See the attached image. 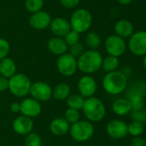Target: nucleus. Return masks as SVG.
Returning a JSON list of instances; mask_svg holds the SVG:
<instances>
[{
  "mask_svg": "<svg viewBox=\"0 0 146 146\" xmlns=\"http://www.w3.org/2000/svg\"><path fill=\"white\" fill-rule=\"evenodd\" d=\"M103 57L97 50H85L77 59V69L86 74H91L102 68Z\"/></svg>",
  "mask_w": 146,
  "mask_h": 146,
  "instance_id": "obj_1",
  "label": "nucleus"
},
{
  "mask_svg": "<svg viewBox=\"0 0 146 146\" xmlns=\"http://www.w3.org/2000/svg\"><path fill=\"white\" fill-rule=\"evenodd\" d=\"M128 86L127 77L121 71L107 73L102 80V87L105 92L111 95H119L126 90Z\"/></svg>",
  "mask_w": 146,
  "mask_h": 146,
  "instance_id": "obj_2",
  "label": "nucleus"
},
{
  "mask_svg": "<svg viewBox=\"0 0 146 146\" xmlns=\"http://www.w3.org/2000/svg\"><path fill=\"white\" fill-rule=\"evenodd\" d=\"M82 110L86 119L90 122L101 121L106 115V107L103 102L96 97L86 98Z\"/></svg>",
  "mask_w": 146,
  "mask_h": 146,
  "instance_id": "obj_3",
  "label": "nucleus"
},
{
  "mask_svg": "<svg viewBox=\"0 0 146 146\" xmlns=\"http://www.w3.org/2000/svg\"><path fill=\"white\" fill-rule=\"evenodd\" d=\"M69 22L72 30L78 33H83L90 28L93 17L88 9L80 8L72 13Z\"/></svg>",
  "mask_w": 146,
  "mask_h": 146,
  "instance_id": "obj_4",
  "label": "nucleus"
},
{
  "mask_svg": "<svg viewBox=\"0 0 146 146\" xmlns=\"http://www.w3.org/2000/svg\"><path fill=\"white\" fill-rule=\"evenodd\" d=\"M31 80L24 74H15L9 79V90L17 98L26 97L30 91Z\"/></svg>",
  "mask_w": 146,
  "mask_h": 146,
  "instance_id": "obj_5",
  "label": "nucleus"
},
{
  "mask_svg": "<svg viewBox=\"0 0 146 146\" xmlns=\"http://www.w3.org/2000/svg\"><path fill=\"white\" fill-rule=\"evenodd\" d=\"M70 134L71 138L77 142H86L89 140L94 133L95 127L89 121H81L71 124L70 127Z\"/></svg>",
  "mask_w": 146,
  "mask_h": 146,
  "instance_id": "obj_6",
  "label": "nucleus"
},
{
  "mask_svg": "<svg viewBox=\"0 0 146 146\" xmlns=\"http://www.w3.org/2000/svg\"><path fill=\"white\" fill-rule=\"evenodd\" d=\"M56 66L59 73L65 77H71L77 70V59L70 53H65L58 57Z\"/></svg>",
  "mask_w": 146,
  "mask_h": 146,
  "instance_id": "obj_7",
  "label": "nucleus"
},
{
  "mask_svg": "<svg viewBox=\"0 0 146 146\" xmlns=\"http://www.w3.org/2000/svg\"><path fill=\"white\" fill-rule=\"evenodd\" d=\"M128 48L137 56H146V31H138L129 38Z\"/></svg>",
  "mask_w": 146,
  "mask_h": 146,
  "instance_id": "obj_8",
  "label": "nucleus"
},
{
  "mask_svg": "<svg viewBox=\"0 0 146 146\" xmlns=\"http://www.w3.org/2000/svg\"><path fill=\"white\" fill-rule=\"evenodd\" d=\"M104 46L109 56H113L118 58L121 56L126 50V41L124 38L117 36L116 34L108 36L105 40Z\"/></svg>",
  "mask_w": 146,
  "mask_h": 146,
  "instance_id": "obj_9",
  "label": "nucleus"
},
{
  "mask_svg": "<svg viewBox=\"0 0 146 146\" xmlns=\"http://www.w3.org/2000/svg\"><path fill=\"white\" fill-rule=\"evenodd\" d=\"M52 88L46 82L37 81L31 84L29 93L32 98L39 102L48 101L52 98Z\"/></svg>",
  "mask_w": 146,
  "mask_h": 146,
  "instance_id": "obj_10",
  "label": "nucleus"
},
{
  "mask_svg": "<svg viewBox=\"0 0 146 146\" xmlns=\"http://www.w3.org/2000/svg\"><path fill=\"white\" fill-rule=\"evenodd\" d=\"M108 135L114 139H121L127 136V124L120 120L110 121L106 127Z\"/></svg>",
  "mask_w": 146,
  "mask_h": 146,
  "instance_id": "obj_11",
  "label": "nucleus"
},
{
  "mask_svg": "<svg viewBox=\"0 0 146 146\" xmlns=\"http://www.w3.org/2000/svg\"><path fill=\"white\" fill-rule=\"evenodd\" d=\"M77 89L79 94L84 98L93 97L97 90V84L96 80L90 75H84L80 78L77 83Z\"/></svg>",
  "mask_w": 146,
  "mask_h": 146,
  "instance_id": "obj_12",
  "label": "nucleus"
},
{
  "mask_svg": "<svg viewBox=\"0 0 146 146\" xmlns=\"http://www.w3.org/2000/svg\"><path fill=\"white\" fill-rule=\"evenodd\" d=\"M52 21L51 15L43 10L33 13L28 20L30 27L35 30H45L49 27Z\"/></svg>",
  "mask_w": 146,
  "mask_h": 146,
  "instance_id": "obj_13",
  "label": "nucleus"
},
{
  "mask_svg": "<svg viewBox=\"0 0 146 146\" xmlns=\"http://www.w3.org/2000/svg\"><path fill=\"white\" fill-rule=\"evenodd\" d=\"M21 113L22 115L28 116L29 118L37 117L41 113L40 103L33 98H24L21 103Z\"/></svg>",
  "mask_w": 146,
  "mask_h": 146,
  "instance_id": "obj_14",
  "label": "nucleus"
},
{
  "mask_svg": "<svg viewBox=\"0 0 146 146\" xmlns=\"http://www.w3.org/2000/svg\"><path fill=\"white\" fill-rule=\"evenodd\" d=\"M12 128L18 135H27L33 131L34 121L32 118L22 115L14 120L12 123Z\"/></svg>",
  "mask_w": 146,
  "mask_h": 146,
  "instance_id": "obj_15",
  "label": "nucleus"
},
{
  "mask_svg": "<svg viewBox=\"0 0 146 146\" xmlns=\"http://www.w3.org/2000/svg\"><path fill=\"white\" fill-rule=\"evenodd\" d=\"M49 27L55 37L60 38H64L71 30L69 21L63 17H56L52 19Z\"/></svg>",
  "mask_w": 146,
  "mask_h": 146,
  "instance_id": "obj_16",
  "label": "nucleus"
},
{
  "mask_svg": "<svg viewBox=\"0 0 146 146\" xmlns=\"http://www.w3.org/2000/svg\"><path fill=\"white\" fill-rule=\"evenodd\" d=\"M47 49L48 50L55 55V56H61L63 54L67 53L69 46L65 43L64 38L60 37H52L47 42Z\"/></svg>",
  "mask_w": 146,
  "mask_h": 146,
  "instance_id": "obj_17",
  "label": "nucleus"
},
{
  "mask_svg": "<svg viewBox=\"0 0 146 146\" xmlns=\"http://www.w3.org/2000/svg\"><path fill=\"white\" fill-rule=\"evenodd\" d=\"M115 34L122 38H130L134 33V27L128 20H120L114 25Z\"/></svg>",
  "mask_w": 146,
  "mask_h": 146,
  "instance_id": "obj_18",
  "label": "nucleus"
},
{
  "mask_svg": "<svg viewBox=\"0 0 146 146\" xmlns=\"http://www.w3.org/2000/svg\"><path fill=\"white\" fill-rule=\"evenodd\" d=\"M70 127V124L65 118L58 117L52 121L50 124V131L56 136H62L69 132Z\"/></svg>",
  "mask_w": 146,
  "mask_h": 146,
  "instance_id": "obj_19",
  "label": "nucleus"
},
{
  "mask_svg": "<svg viewBox=\"0 0 146 146\" xmlns=\"http://www.w3.org/2000/svg\"><path fill=\"white\" fill-rule=\"evenodd\" d=\"M16 74V64L10 57H4L0 60V75L9 79Z\"/></svg>",
  "mask_w": 146,
  "mask_h": 146,
  "instance_id": "obj_20",
  "label": "nucleus"
},
{
  "mask_svg": "<svg viewBox=\"0 0 146 146\" xmlns=\"http://www.w3.org/2000/svg\"><path fill=\"white\" fill-rule=\"evenodd\" d=\"M112 110L115 115L119 116H124L131 113L132 106L129 99H127L126 98H117L116 100H114V102L112 104Z\"/></svg>",
  "mask_w": 146,
  "mask_h": 146,
  "instance_id": "obj_21",
  "label": "nucleus"
},
{
  "mask_svg": "<svg viewBox=\"0 0 146 146\" xmlns=\"http://www.w3.org/2000/svg\"><path fill=\"white\" fill-rule=\"evenodd\" d=\"M71 86L65 82L59 83L52 90V97L57 101L66 100V98L71 95Z\"/></svg>",
  "mask_w": 146,
  "mask_h": 146,
  "instance_id": "obj_22",
  "label": "nucleus"
},
{
  "mask_svg": "<svg viewBox=\"0 0 146 146\" xmlns=\"http://www.w3.org/2000/svg\"><path fill=\"white\" fill-rule=\"evenodd\" d=\"M133 95H139L142 97H145L146 95V82L144 80H136L127 89L126 98H130Z\"/></svg>",
  "mask_w": 146,
  "mask_h": 146,
  "instance_id": "obj_23",
  "label": "nucleus"
},
{
  "mask_svg": "<svg viewBox=\"0 0 146 146\" xmlns=\"http://www.w3.org/2000/svg\"><path fill=\"white\" fill-rule=\"evenodd\" d=\"M85 44L89 50H97L102 44L101 36L96 32H89L85 37Z\"/></svg>",
  "mask_w": 146,
  "mask_h": 146,
  "instance_id": "obj_24",
  "label": "nucleus"
},
{
  "mask_svg": "<svg viewBox=\"0 0 146 146\" xmlns=\"http://www.w3.org/2000/svg\"><path fill=\"white\" fill-rule=\"evenodd\" d=\"M84 100L85 98L80 94H71L66 98V104L70 109L80 110L83 106Z\"/></svg>",
  "mask_w": 146,
  "mask_h": 146,
  "instance_id": "obj_25",
  "label": "nucleus"
},
{
  "mask_svg": "<svg viewBox=\"0 0 146 146\" xmlns=\"http://www.w3.org/2000/svg\"><path fill=\"white\" fill-rule=\"evenodd\" d=\"M119 65H120L119 58L108 55L107 57L103 58L102 63V68L105 72L109 73V72H113V71L117 70Z\"/></svg>",
  "mask_w": 146,
  "mask_h": 146,
  "instance_id": "obj_26",
  "label": "nucleus"
},
{
  "mask_svg": "<svg viewBox=\"0 0 146 146\" xmlns=\"http://www.w3.org/2000/svg\"><path fill=\"white\" fill-rule=\"evenodd\" d=\"M127 131H128V134H130L133 138L139 137L144 133L145 127H144V124L140 122L133 121L129 125H127Z\"/></svg>",
  "mask_w": 146,
  "mask_h": 146,
  "instance_id": "obj_27",
  "label": "nucleus"
},
{
  "mask_svg": "<svg viewBox=\"0 0 146 146\" xmlns=\"http://www.w3.org/2000/svg\"><path fill=\"white\" fill-rule=\"evenodd\" d=\"M45 0H25V8L30 13L42 10Z\"/></svg>",
  "mask_w": 146,
  "mask_h": 146,
  "instance_id": "obj_28",
  "label": "nucleus"
},
{
  "mask_svg": "<svg viewBox=\"0 0 146 146\" xmlns=\"http://www.w3.org/2000/svg\"><path fill=\"white\" fill-rule=\"evenodd\" d=\"M131 106H132V110H142L145 108V98L139 95H133L128 98Z\"/></svg>",
  "mask_w": 146,
  "mask_h": 146,
  "instance_id": "obj_29",
  "label": "nucleus"
},
{
  "mask_svg": "<svg viewBox=\"0 0 146 146\" xmlns=\"http://www.w3.org/2000/svg\"><path fill=\"white\" fill-rule=\"evenodd\" d=\"M25 146H42V140L36 133H29L26 135Z\"/></svg>",
  "mask_w": 146,
  "mask_h": 146,
  "instance_id": "obj_30",
  "label": "nucleus"
},
{
  "mask_svg": "<svg viewBox=\"0 0 146 146\" xmlns=\"http://www.w3.org/2000/svg\"><path fill=\"white\" fill-rule=\"evenodd\" d=\"M65 119L69 124H73L80 120L79 110L68 108L65 112Z\"/></svg>",
  "mask_w": 146,
  "mask_h": 146,
  "instance_id": "obj_31",
  "label": "nucleus"
},
{
  "mask_svg": "<svg viewBox=\"0 0 146 146\" xmlns=\"http://www.w3.org/2000/svg\"><path fill=\"white\" fill-rule=\"evenodd\" d=\"M130 115L133 119V121L140 122L142 124H144L146 121V110L145 108L142 110H132Z\"/></svg>",
  "mask_w": 146,
  "mask_h": 146,
  "instance_id": "obj_32",
  "label": "nucleus"
},
{
  "mask_svg": "<svg viewBox=\"0 0 146 146\" xmlns=\"http://www.w3.org/2000/svg\"><path fill=\"white\" fill-rule=\"evenodd\" d=\"M85 51L84 46L82 43L78 42L77 44H74L71 46H69V52L72 56H74L76 59H77L79 56H82V54Z\"/></svg>",
  "mask_w": 146,
  "mask_h": 146,
  "instance_id": "obj_33",
  "label": "nucleus"
},
{
  "mask_svg": "<svg viewBox=\"0 0 146 146\" xmlns=\"http://www.w3.org/2000/svg\"><path fill=\"white\" fill-rule=\"evenodd\" d=\"M64 39L65 41V43L67 44L68 46H71L74 44H77L78 42H80V33H77L74 30H71L65 37Z\"/></svg>",
  "mask_w": 146,
  "mask_h": 146,
  "instance_id": "obj_34",
  "label": "nucleus"
},
{
  "mask_svg": "<svg viewBox=\"0 0 146 146\" xmlns=\"http://www.w3.org/2000/svg\"><path fill=\"white\" fill-rule=\"evenodd\" d=\"M10 50V45L8 40L0 38V60L8 56Z\"/></svg>",
  "mask_w": 146,
  "mask_h": 146,
  "instance_id": "obj_35",
  "label": "nucleus"
},
{
  "mask_svg": "<svg viewBox=\"0 0 146 146\" xmlns=\"http://www.w3.org/2000/svg\"><path fill=\"white\" fill-rule=\"evenodd\" d=\"M80 1H81V0H59L60 4H61L64 8L69 9L76 8V7L79 4Z\"/></svg>",
  "mask_w": 146,
  "mask_h": 146,
  "instance_id": "obj_36",
  "label": "nucleus"
},
{
  "mask_svg": "<svg viewBox=\"0 0 146 146\" xmlns=\"http://www.w3.org/2000/svg\"><path fill=\"white\" fill-rule=\"evenodd\" d=\"M131 144H132V146H146V140L141 136L134 137L132 139Z\"/></svg>",
  "mask_w": 146,
  "mask_h": 146,
  "instance_id": "obj_37",
  "label": "nucleus"
},
{
  "mask_svg": "<svg viewBox=\"0 0 146 146\" xmlns=\"http://www.w3.org/2000/svg\"><path fill=\"white\" fill-rule=\"evenodd\" d=\"M9 88V79L0 75V92H5Z\"/></svg>",
  "mask_w": 146,
  "mask_h": 146,
  "instance_id": "obj_38",
  "label": "nucleus"
},
{
  "mask_svg": "<svg viewBox=\"0 0 146 146\" xmlns=\"http://www.w3.org/2000/svg\"><path fill=\"white\" fill-rule=\"evenodd\" d=\"M10 110L13 113H19L21 111V104L18 102H14L10 105Z\"/></svg>",
  "mask_w": 146,
  "mask_h": 146,
  "instance_id": "obj_39",
  "label": "nucleus"
},
{
  "mask_svg": "<svg viewBox=\"0 0 146 146\" xmlns=\"http://www.w3.org/2000/svg\"><path fill=\"white\" fill-rule=\"evenodd\" d=\"M117 2L121 5H128L133 2V0H117Z\"/></svg>",
  "mask_w": 146,
  "mask_h": 146,
  "instance_id": "obj_40",
  "label": "nucleus"
},
{
  "mask_svg": "<svg viewBox=\"0 0 146 146\" xmlns=\"http://www.w3.org/2000/svg\"><path fill=\"white\" fill-rule=\"evenodd\" d=\"M143 66H144V68H145L146 71V56H144V59H143Z\"/></svg>",
  "mask_w": 146,
  "mask_h": 146,
  "instance_id": "obj_41",
  "label": "nucleus"
}]
</instances>
